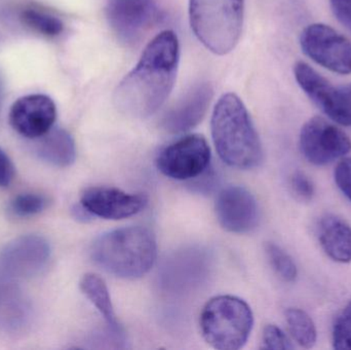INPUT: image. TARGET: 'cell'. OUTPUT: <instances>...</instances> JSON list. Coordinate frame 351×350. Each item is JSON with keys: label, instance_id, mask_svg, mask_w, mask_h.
Masks as SVG:
<instances>
[{"label": "cell", "instance_id": "cell-17", "mask_svg": "<svg viewBox=\"0 0 351 350\" xmlns=\"http://www.w3.org/2000/svg\"><path fill=\"white\" fill-rule=\"evenodd\" d=\"M317 236L324 252L334 262H351V226L334 214H326L319 219Z\"/></svg>", "mask_w": 351, "mask_h": 350}, {"label": "cell", "instance_id": "cell-5", "mask_svg": "<svg viewBox=\"0 0 351 350\" xmlns=\"http://www.w3.org/2000/svg\"><path fill=\"white\" fill-rule=\"evenodd\" d=\"M200 331L213 349L239 350L245 347L254 327V314L247 302L221 295L206 302L200 314Z\"/></svg>", "mask_w": 351, "mask_h": 350}, {"label": "cell", "instance_id": "cell-26", "mask_svg": "<svg viewBox=\"0 0 351 350\" xmlns=\"http://www.w3.org/2000/svg\"><path fill=\"white\" fill-rule=\"evenodd\" d=\"M290 186L297 199L309 201L315 195V187L313 181L304 173L296 172L291 176Z\"/></svg>", "mask_w": 351, "mask_h": 350}, {"label": "cell", "instance_id": "cell-16", "mask_svg": "<svg viewBox=\"0 0 351 350\" xmlns=\"http://www.w3.org/2000/svg\"><path fill=\"white\" fill-rule=\"evenodd\" d=\"M30 300L14 281L0 277V334L20 335L32 325Z\"/></svg>", "mask_w": 351, "mask_h": 350}, {"label": "cell", "instance_id": "cell-28", "mask_svg": "<svg viewBox=\"0 0 351 350\" xmlns=\"http://www.w3.org/2000/svg\"><path fill=\"white\" fill-rule=\"evenodd\" d=\"M337 20L351 32V0H330Z\"/></svg>", "mask_w": 351, "mask_h": 350}, {"label": "cell", "instance_id": "cell-20", "mask_svg": "<svg viewBox=\"0 0 351 350\" xmlns=\"http://www.w3.org/2000/svg\"><path fill=\"white\" fill-rule=\"evenodd\" d=\"M285 318L293 340L304 349H313L317 341V331L313 318L305 310L291 308L285 312Z\"/></svg>", "mask_w": 351, "mask_h": 350}, {"label": "cell", "instance_id": "cell-2", "mask_svg": "<svg viewBox=\"0 0 351 350\" xmlns=\"http://www.w3.org/2000/svg\"><path fill=\"white\" fill-rule=\"evenodd\" d=\"M213 142L219 158L232 168L251 170L263 160V148L243 101L237 95H223L213 111Z\"/></svg>", "mask_w": 351, "mask_h": 350}, {"label": "cell", "instance_id": "cell-9", "mask_svg": "<svg viewBox=\"0 0 351 350\" xmlns=\"http://www.w3.org/2000/svg\"><path fill=\"white\" fill-rule=\"evenodd\" d=\"M51 258V247L43 236H21L0 251V277L22 281L45 271Z\"/></svg>", "mask_w": 351, "mask_h": 350}, {"label": "cell", "instance_id": "cell-25", "mask_svg": "<svg viewBox=\"0 0 351 350\" xmlns=\"http://www.w3.org/2000/svg\"><path fill=\"white\" fill-rule=\"evenodd\" d=\"M262 349L289 350L294 349V345L280 327L267 325L262 332Z\"/></svg>", "mask_w": 351, "mask_h": 350}, {"label": "cell", "instance_id": "cell-3", "mask_svg": "<svg viewBox=\"0 0 351 350\" xmlns=\"http://www.w3.org/2000/svg\"><path fill=\"white\" fill-rule=\"evenodd\" d=\"M90 256L103 271L119 279H141L156 264L158 244L152 230L130 226L99 236Z\"/></svg>", "mask_w": 351, "mask_h": 350}, {"label": "cell", "instance_id": "cell-19", "mask_svg": "<svg viewBox=\"0 0 351 350\" xmlns=\"http://www.w3.org/2000/svg\"><path fill=\"white\" fill-rule=\"evenodd\" d=\"M80 289L106 321L110 330L121 335V328L117 322L110 293L104 279L94 273H88L80 281Z\"/></svg>", "mask_w": 351, "mask_h": 350}, {"label": "cell", "instance_id": "cell-29", "mask_svg": "<svg viewBox=\"0 0 351 350\" xmlns=\"http://www.w3.org/2000/svg\"><path fill=\"white\" fill-rule=\"evenodd\" d=\"M14 168L5 152L0 149V187L10 186L14 180Z\"/></svg>", "mask_w": 351, "mask_h": 350}, {"label": "cell", "instance_id": "cell-12", "mask_svg": "<svg viewBox=\"0 0 351 350\" xmlns=\"http://www.w3.org/2000/svg\"><path fill=\"white\" fill-rule=\"evenodd\" d=\"M215 212L219 224L231 234H249L259 224L257 201L243 186L231 185L223 188L217 197Z\"/></svg>", "mask_w": 351, "mask_h": 350}, {"label": "cell", "instance_id": "cell-7", "mask_svg": "<svg viewBox=\"0 0 351 350\" xmlns=\"http://www.w3.org/2000/svg\"><path fill=\"white\" fill-rule=\"evenodd\" d=\"M299 148L309 164L324 166L346 158L351 151V140L337 125L315 116L301 129Z\"/></svg>", "mask_w": 351, "mask_h": 350}, {"label": "cell", "instance_id": "cell-14", "mask_svg": "<svg viewBox=\"0 0 351 350\" xmlns=\"http://www.w3.org/2000/svg\"><path fill=\"white\" fill-rule=\"evenodd\" d=\"M57 118L55 103L45 95H28L18 99L10 111L12 129L23 137L38 139L53 129Z\"/></svg>", "mask_w": 351, "mask_h": 350}, {"label": "cell", "instance_id": "cell-27", "mask_svg": "<svg viewBox=\"0 0 351 350\" xmlns=\"http://www.w3.org/2000/svg\"><path fill=\"white\" fill-rule=\"evenodd\" d=\"M334 179L339 190L351 203V158H341L335 171Z\"/></svg>", "mask_w": 351, "mask_h": 350}, {"label": "cell", "instance_id": "cell-10", "mask_svg": "<svg viewBox=\"0 0 351 350\" xmlns=\"http://www.w3.org/2000/svg\"><path fill=\"white\" fill-rule=\"evenodd\" d=\"M299 86L313 104L338 125L351 127V106L342 88H336L327 78L305 62L294 66Z\"/></svg>", "mask_w": 351, "mask_h": 350}, {"label": "cell", "instance_id": "cell-31", "mask_svg": "<svg viewBox=\"0 0 351 350\" xmlns=\"http://www.w3.org/2000/svg\"><path fill=\"white\" fill-rule=\"evenodd\" d=\"M342 90H343L344 94H346V97H348L351 106V84H348V86H342Z\"/></svg>", "mask_w": 351, "mask_h": 350}, {"label": "cell", "instance_id": "cell-6", "mask_svg": "<svg viewBox=\"0 0 351 350\" xmlns=\"http://www.w3.org/2000/svg\"><path fill=\"white\" fill-rule=\"evenodd\" d=\"M303 53L334 73H351V42L329 25H308L300 35Z\"/></svg>", "mask_w": 351, "mask_h": 350}, {"label": "cell", "instance_id": "cell-13", "mask_svg": "<svg viewBox=\"0 0 351 350\" xmlns=\"http://www.w3.org/2000/svg\"><path fill=\"white\" fill-rule=\"evenodd\" d=\"M80 203L95 217L121 220L133 217L145 209L147 197L128 193L113 187H90L82 192Z\"/></svg>", "mask_w": 351, "mask_h": 350}, {"label": "cell", "instance_id": "cell-18", "mask_svg": "<svg viewBox=\"0 0 351 350\" xmlns=\"http://www.w3.org/2000/svg\"><path fill=\"white\" fill-rule=\"evenodd\" d=\"M36 153L40 160L51 166L66 168L75 162V142L65 129H51L40 137Z\"/></svg>", "mask_w": 351, "mask_h": 350}, {"label": "cell", "instance_id": "cell-15", "mask_svg": "<svg viewBox=\"0 0 351 350\" xmlns=\"http://www.w3.org/2000/svg\"><path fill=\"white\" fill-rule=\"evenodd\" d=\"M212 86L202 82L192 88L162 119V127L171 134L186 133L197 127L213 99Z\"/></svg>", "mask_w": 351, "mask_h": 350}, {"label": "cell", "instance_id": "cell-21", "mask_svg": "<svg viewBox=\"0 0 351 350\" xmlns=\"http://www.w3.org/2000/svg\"><path fill=\"white\" fill-rule=\"evenodd\" d=\"M21 20L29 28L47 37L58 36L64 30L63 22L59 18L37 8H26L23 10L21 12Z\"/></svg>", "mask_w": 351, "mask_h": 350}, {"label": "cell", "instance_id": "cell-23", "mask_svg": "<svg viewBox=\"0 0 351 350\" xmlns=\"http://www.w3.org/2000/svg\"><path fill=\"white\" fill-rule=\"evenodd\" d=\"M49 199L38 193H23L14 197L10 203V211L19 218H28L47 209Z\"/></svg>", "mask_w": 351, "mask_h": 350}, {"label": "cell", "instance_id": "cell-22", "mask_svg": "<svg viewBox=\"0 0 351 350\" xmlns=\"http://www.w3.org/2000/svg\"><path fill=\"white\" fill-rule=\"evenodd\" d=\"M266 257L274 273L287 283H293L298 277V268L292 257L274 242L265 245Z\"/></svg>", "mask_w": 351, "mask_h": 350}, {"label": "cell", "instance_id": "cell-30", "mask_svg": "<svg viewBox=\"0 0 351 350\" xmlns=\"http://www.w3.org/2000/svg\"><path fill=\"white\" fill-rule=\"evenodd\" d=\"M72 215H73L76 220L80 222L90 221L94 217L82 203L78 205H74L73 209H72Z\"/></svg>", "mask_w": 351, "mask_h": 350}, {"label": "cell", "instance_id": "cell-1", "mask_svg": "<svg viewBox=\"0 0 351 350\" xmlns=\"http://www.w3.org/2000/svg\"><path fill=\"white\" fill-rule=\"evenodd\" d=\"M179 59L175 32L166 30L156 35L135 68L117 86L113 96L115 107L135 118H146L158 112L172 92Z\"/></svg>", "mask_w": 351, "mask_h": 350}, {"label": "cell", "instance_id": "cell-4", "mask_svg": "<svg viewBox=\"0 0 351 350\" xmlns=\"http://www.w3.org/2000/svg\"><path fill=\"white\" fill-rule=\"evenodd\" d=\"M243 0H190L191 29L212 53L224 55L239 42L243 23Z\"/></svg>", "mask_w": 351, "mask_h": 350}, {"label": "cell", "instance_id": "cell-8", "mask_svg": "<svg viewBox=\"0 0 351 350\" xmlns=\"http://www.w3.org/2000/svg\"><path fill=\"white\" fill-rule=\"evenodd\" d=\"M210 158L206 140L200 135H189L162 149L156 158V166L169 178L190 181L210 168Z\"/></svg>", "mask_w": 351, "mask_h": 350}, {"label": "cell", "instance_id": "cell-11", "mask_svg": "<svg viewBox=\"0 0 351 350\" xmlns=\"http://www.w3.org/2000/svg\"><path fill=\"white\" fill-rule=\"evenodd\" d=\"M106 14L119 40L128 45L139 42L158 20L154 0H111Z\"/></svg>", "mask_w": 351, "mask_h": 350}, {"label": "cell", "instance_id": "cell-24", "mask_svg": "<svg viewBox=\"0 0 351 350\" xmlns=\"http://www.w3.org/2000/svg\"><path fill=\"white\" fill-rule=\"evenodd\" d=\"M332 345L337 350H351V300L342 308L334 322Z\"/></svg>", "mask_w": 351, "mask_h": 350}]
</instances>
